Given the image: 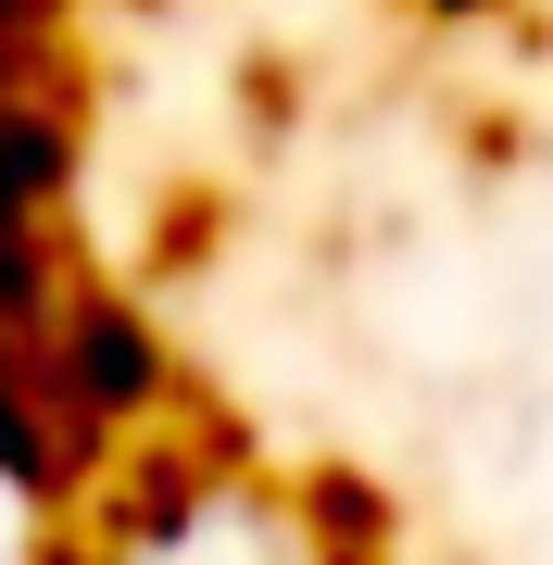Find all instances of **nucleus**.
Returning a JSON list of instances; mask_svg holds the SVG:
<instances>
[{"instance_id": "nucleus-1", "label": "nucleus", "mask_w": 553, "mask_h": 565, "mask_svg": "<svg viewBox=\"0 0 553 565\" xmlns=\"http://www.w3.org/2000/svg\"><path fill=\"white\" fill-rule=\"evenodd\" d=\"M39 352H51V377L76 390V415L102 427V440H151L177 403V352H164V327H151L139 302H114V289H63V315L39 327Z\"/></svg>"}, {"instance_id": "nucleus-3", "label": "nucleus", "mask_w": 553, "mask_h": 565, "mask_svg": "<svg viewBox=\"0 0 553 565\" xmlns=\"http://www.w3.org/2000/svg\"><path fill=\"white\" fill-rule=\"evenodd\" d=\"M302 541L328 553V565H390V503L328 465V478H302Z\"/></svg>"}, {"instance_id": "nucleus-4", "label": "nucleus", "mask_w": 553, "mask_h": 565, "mask_svg": "<svg viewBox=\"0 0 553 565\" xmlns=\"http://www.w3.org/2000/svg\"><path fill=\"white\" fill-rule=\"evenodd\" d=\"M428 25H491V13H515V0H415Z\"/></svg>"}, {"instance_id": "nucleus-2", "label": "nucleus", "mask_w": 553, "mask_h": 565, "mask_svg": "<svg viewBox=\"0 0 553 565\" xmlns=\"http://www.w3.org/2000/svg\"><path fill=\"white\" fill-rule=\"evenodd\" d=\"M0 102H76V0H0Z\"/></svg>"}]
</instances>
